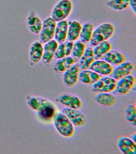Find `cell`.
<instances>
[{"instance_id":"cell-24","label":"cell","mask_w":136,"mask_h":154,"mask_svg":"<svg viewBox=\"0 0 136 154\" xmlns=\"http://www.w3.org/2000/svg\"><path fill=\"white\" fill-rule=\"evenodd\" d=\"M94 100L98 103L106 106H112L116 102V98L111 94L109 93H100L94 97Z\"/></svg>"},{"instance_id":"cell-1","label":"cell","mask_w":136,"mask_h":154,"mask_svg":"<svg viewBox=\"0 0 136 154\" xmlns=\"http://www.w3.org/2000/svg\"><path fill=\"white\" fill-rule=\"evenodd\" d=\"M27 102L28 107L36 113L37 118L40 122L47 124L53 121L57 108L51 101L40 96H28Z\"/></svg>"},{"instance_id":"cell-32","label":"cell","mask_w":136,"mask_h":154,"mask_svg":"<svg viewBox=\"0 0 136 154\" xmlns=\"http://www.w3.org/2000/svg\"><path fill=\"white\" fill-rule=\"evenodd\" d=\"M132 138H133L134 139V141L135 142H135H136V134H135L134 135H133V136H132Z\"/></svg>"},{"instance_id":"cell-25","label":"cell","mask_w":136,"mask_h":154,"mask_svg":"<svg viewBox=\"0 0 136 154\" xmlns=\"http://www.w3.org/2000/svg\"><path fill=\"white\" fill-rule=\"evenodd\" d=\"M94 29V25L91 23H88L83 24L80 33V41L85 43L90 42Z\"/></svg>"},{"instance_id":"cell-14","label":"cell","mask_w":136,"mask_h":154,"mask_svg":"<svg viewBox=\"0 0 136 154\" xmlns=\"http://www.w3.org/2000/svg\"><path fill=\"white\" fill-rule=\"evenodd\" d=\"M89 69L98 74L104 75H108L113 73V67L105 60H95L92 63Z\"/></svg>"},{"instance_id":"cell-26","label":"cell","mask_w":136,"mask_h":154,"mask_svg":"<svg viewBox=\"0 0 136 154\" xmlns=\"http://www.w3.org/2000/svg\"><path fill=\"white\" fill-rule=\"evenodd\" d=\"M85 43L81 41H77L74 43L71 56L75 60L76 63L79 61L86 49Z\"/></svg>"},{"instance_id":"cell-12","label":"cell","mask_w":136,"mask_h":154,"mask_svg":"<svg viewBox=\"0 0 136 154\" xmlns=\"http://www.w3.org/2000/svg\"><path fill=\"white\" fill-rule=\"evenodd\" d=\"M134 64L130 61H125L113 69V78L118 81L124 77L131 75L135 69Z\"/></svg>"},{"instance_id":"cell-29","label":"cell","mask_w":136,"mask_h":154,"mask_svg":"<svg viewBox=\"0 0 136 154\" xmlns=\"http://www.w3.org/2000/svg\"><path fill=\"white\" fill-rule=\"evenodd\" d=\"M65 57V45L64 43L58 44L55 53L54 58L57 60L63 58Z\"/></svg>"},{"instance_id":"cell-2","label":"cell","mask_w":136,"mask_h":154,"mask_svg":"<svg viewBox=\"0 0 136 154\" xmlns=\"http://www.w3.org/2000/svg\"><path fill=\"white\" fill-rule=\"evenodd\" d=\"M114 26L110 23H106L94 29L89 42L91 47H95L101 42L109 39L114 32Z\"/></svg>"},{"instance_id":"cell-10","label":"cell","mask_w":136,"mask_h":154,"mask_svg":"<svg viewBox=\"0 0 136 154\" xmlns=\"http://www.w3.org/2000/svg\"><path fill=\"white\" fill-rule=\"evenodd\" d=\"M58 45V42L54 39L43 45V53L41 61L47 67H49L54 58L55 53Z\"/></svg>"},{"instance_id":"cell-28","label":"cell","mask_w":136,"mask_h":154,"mask_svg":"<svg viewBox=\"0 0 136 154\" xmlns=\"http://www.w3.org/2000/svg\"><path fill=\"white\" fill-rule=\"evenodd\" d=\"M126 120L132 126H136V108L132 104H129L125 109Z\"/></svg>"},{"instance_id":"cell-8","label":"cell","mask_w":136,"mask_h":154,"mask_svg":"<svg viewBox=\"0 0 136 154\" xmlns=\"http://www.w3.org/2000/svg\"><path fill=\"white\" fill-rule=\"evenodd\" d=\"M61 112L67 117L74 126L80 127L86 123L85 116L78 109L65 107L62 109Z\"/></svg>"},{"instance_id":"cell-11","label":"cell","mask_w":136,"mask_h":154,"mask_svg":"<svg viewBox=\"0 0 136 154\" xmlns=\"http://www.w3.org/2000/svg\"><path fill=\"white\" fill-rule=\"evenodd\" d=\"M79 63H75L64 73L63 82L68 88L73 87L77 84L80 72Z\"/></svg>"},{"instance_id":"cell-16","label":"cell","mask_w":136,"mask_h":154,"mask_svg":"<svg viewBox=\"0 0 136 154\" xmlns=\"http://www.w3.org/2000/svg\"><path fill=\"white\" fill-rule=\"evenodd\" d=\"M68 21L64 20L56 24L54 38L58 44L65 42L67 38Z\"/></svg>"},{"instance_id":"cell-9","label":"cell","mask_w":136,"mask_h":154,"mask_svg":"<svg viewBox=\"0 0 136 154\" xmlns=\"http://www.w3.org/2000/svg\"><path fill=\"white\" fill-rule=\"evenodd\" d=\"M115 90L113 91L116 95H124L128 94L132 90L135 83V77L129 75L118 80Z\"/></svg>"},{"instance_id":"cell-6","label":"cell","mask_w":136,"mask_h":154,"mask_svg":"<svg viewBox=\"0 0 136 154\" xmlns=\"http://www.w3.org/2000/svg\"><path fill=\"white\" fill-rule=\"evenodd\" d=\"M117 81L109 77L101 78L93 84L92 90L94 92L109 93L115 90Z\"/></svg>"},{"instance_id":"cell-3","label":"cell","mask_w":136,"mask_h":154,"mask_svg":"<svg viewBox=\"0 0 136 154\" xmlns=\"http://www.w3.org/2000/svg\"><path fill=\"white\" fill-rule=\"evenodd\" d=\"M53 121L56 129L62 136L66 138L73 136L74 132V125L61 112L56 113L53 118Z\"/></svg>"},{"instance_id":"cell-21","label":"cell","mask_w":136,"mask_h":154,"mask_svg":"<svg viewBox=\"0 0 136 154\" xmlns=\"http://www.w3.org/2000/svg\"><path fill=\"white\" fill-rule=\"evenodd\" d=\"M75 63H76V61L71 56L65 57L63 58L58 60L55 63L54 65V70L57 73H64Z\"/></svg>"},{"instance_id":"cell-27","label":"cell","mask_w":136,"mask_h":154,"mask_svg":"<svg viewBox=\"0 0 136 154\" xmlns=\"http://www.w3.org/2000/svg\"><path fill=\"white\" fill-rule=\"evenodd\" d=\"M106 5L114 10L123 11L129 7V0H110Z\"/></svg>"},{"instance_id":"cell-5","label":"cell","mask_w":136,"mask_h":154,"mask_svg":"<svg viewBox=\"0 0 136 154\" xmlns=\"http://www.w3.org/2000/svg\"><path fill=\"white\" fill-rule=\"evenodd\" d=\"M56 22L51 17L43 21L42 26L39 34L40 41L43 44L54 38Z\"/></svg>"},{"instance_id":"cell-22","label":"cell","mask_w":136,"mask_h":154,"mask_svg":"<svg viewBox=\"0 0 136 154\" xmlns=\"http://www.w3.org/2000/svg\"><path fill=\"white\" fill-rule=\"evenodd\" d=\"M82 25L77 20L68 22L67 38L68 41L74 42L79 38Z\"/></svg>"},{"instance_id":"cell-30","label":"cell","mask_w":136,"mask_h":154,"mask_svg":"<svg viewBox=\"0 0 136 154\" xmlns=\"http://www.w3.org/2000/svg\"><path fill=\"white\" fill-rule=\"evenodd\" d=\"M65 45V57L70 56L72 52L73 46L74 45L73 42L68 41L64 42Z\"/></svg>"},{"instance_id":"cell-31","label":"cell","mask_w":136,"mask_h":154,"mask_svg":"<svg viewBox=\"0 0 136 154\" xmlns=\"http://www.w3.org/2000/svg\"><path fill=\"white\" fill-rule=\"evenodd\" d=\"M129 7H131L132 11L136 14V0H129Z\"/></svg>"},{"instance_id":"cell-23","label":"cell","mask_w":136,"mask_h":154,"mask_svg":"<svg viewBox=\"0 0 136 154\" xmlns=\"http://www.w3.org/2000/svg\"><path fill=\"white\" fill-rule=\"evenodd\" d=\"M112 49V45L108 41L99 43L93 48L95 60H101L108 52Z\"/></svg>"},{"instance_id":"cell-4","label":"cell","mask_w":136,"mask_h":154,"mask_svg":"<svg viewBox=\"0 0 136 154\" xmlns=\"http://www.w3.org/2000/svg\"><path fill=\"white\" fill-rule=\"evenodd\" d=\"M72 6L70 0H61L52 10L51 17L56 22L65 20L71 13Z\"/></svg>"},{"instance_id":"cell-17","label":"cell","mask_w":136,"mask_h":154,"mask_svg":"<svg viewBox=\"0 0 136 154\" xmlns=\"http://www.w3.org/2000/svg\"><path fill=\"white\" fill-rule=\"evenodd\" d=\"M118 146L120 151L125 154H136V144L131 138L123 137L118 141Z\"/></svg>"},{"instance_id":"cell-7","label":"cell","mask_w":136,"mask_h":154,"mask_svg":"<svg viewBox=\"0 0 136 154\" xmlns=\"http://www.w3.org/2000/svg\"><path fill=\"white\" fill-rule=\"evenodd\" d=\"M56 101L66 108L73 109H80L83 105L82 101L78 97L68 93L59 95L56 99Z\"/></svg>"},{"instance_id":"cell-13","label":"cell","mask_w":136,"mask_h":154,"mask_svg":"<svg viewBox=\"0 0 136 154\" xmlns=\"http://www.w3.org/2000/svg\"><path fill=\"white\" fill-rule=\"evenodd\" d=\"M43 53V44L40 41H36L31 45L29 55L30 64L33 66L41 61Z\"/></svg>"},{"instance_id":"cell-15","label":"cell","mask_w":136,"mask_h":154,"mask_svg":"<svg viewBox=\"0 0 136 154\" xmlns=\"http://www.w3.org/2000/svg\"><path fill=\"white\" fill-rule=\"evenodd\" d=\"M26 23L28 30L34 34H39L42 26V22L35 12L32 11L27 17Z\"/></svg>"},{"instance_id":"cell-18","label":"cell","mask_w":136,"mask_h":154,"mask_svg":"<svg viewBox=\"0 0 136 154\" xmlns=\"http://www.w3.org/2000/svg\"><path fill=\"white\" fill-rule=\"evenodd\" d=\"M103 58L105 61L114 66H117L126 61V58L122 53L112 49L108 52Z\"/></svg>"},{"instance_id":"cell-20","label":"cell","mask_w":136,"mask_h":154,"mask_svg":"<svg viewBox=\"0 0 136 154\" xmlns=\"http://www.w3.org/2000/svg\"><path fill=\"white\" fill-rule=\"evenodd\" d=\"M95 60L92 47L86 48L84 53L79 61L80 69L82 70L89 69L91 65Z\"/></svg>"},{"instance_id":"cell-19","label":"cell","mask_w":136,"mask_h":154,"mask_svg":"<svg viewBox=\"0 0 136 154\" xmlns=\"http://www.w3.org/2000/svg\"><path fill=\"white\" fill-rule=\"evenodd\" d=\"M101 75L91 69L82 70L79 74V79L81 82L87 85H93L97 82Z\"/></svg>"}]
</instances>
